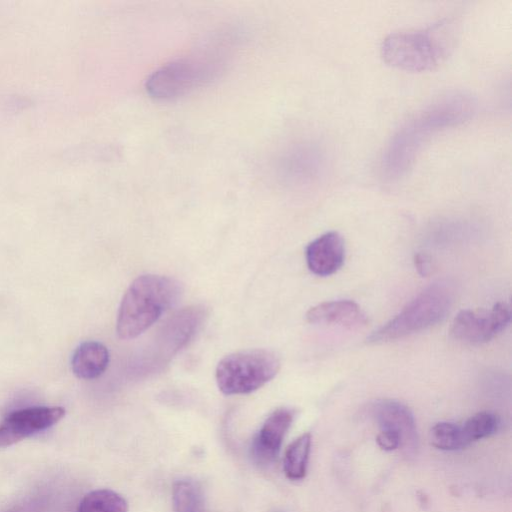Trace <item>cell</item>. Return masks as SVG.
Masks as SVG:
<instances>
[{"mask_svg": "<svg viewBox=\"0 0 512 512\" xmlns=\"http://www.w3.org/2000/svg\"><path fill=\"white\" fill-rule=\"evenodd\" d=\"M175 512H203L204 497L199 484L193 480H179L173 486Z\"/></svg>", "mask_w": 512, "mask_h": 512, "instance_id": "e0dca14e", "label": "cell"}, {"mask_svg": "<svg viewBox=\"0 0 512 512\" xmlns=\"http://www.w3.org/2000/svg\"><path fill=\"white\" fill-rule=\"evenodd\" d=\"M215 56L199 55L172 62L155 72L147 82V90L158 98L181 95L208 80L217 71Z\"/></svg>", "mask_w": 512, "mask_h": 512, "instance_id": "8992f818", "label": "cell"}, {"mask_svg": "<svg viewBox=\"0 0 512 512\" xmlns=\"http://www.w3.org/2000/svg\"><path fill=\"white\" fill-rule=\"evenodd\" d=\"M453 291L446 283H435L420 292L395 317L375 330L369 343L403 338L441 322L450 310Z\"/></svg>", "mask_w": 512, "mask_h": 512, "instance_id": "277c9868", "label": "cell"}, {"mask_svg": "<svg viewBox=\"0 0 512 512\" xmlns=\"http://www.w3.org/2000/svg\"><path fill=\"white\" fill-rule=\"evenodd\" d=\"M455 23L442 20L417 30L393 33L381 45L383 60L409 72L430 71L439 66L454 45Z\"/></svg>", "mask_w": 512, "mask_h": 512, "instance_id": "3957f363", "label": "cell"}, {"mask_svg": "<svg viewBox=\"0 0 512 512\" xmlns=\"http://www.w3.org/2000/svg\"><path fill=\"white\" fill-rule=\"evenodd\" d=\"M311 450V435L302 434L286 449L283 469L287 478L300 480L305 477Z\"/></svg>", "mask_w": 512, "mask_h": 512, "instance_id": "9a60e30c", "label": "cell"}, {"mask_svg": "<svg viewBox=\"0 0 512 512\" xmlns=\"http://www.w3.org/2000/svg\"><path fill=\"white\" fill-rule=\"evenodd\" d=\"M182 293V286L174 278L146 274L137 277L121 301L116 331L121 339H132L152 326L173 306Z\"/></svg>", "mask_w": 512, "mask_h": 512, "instance_id": "7a4b0ae2", "label": "cell"}, {"mask_svg": "<svg viewBox=\"0 0 512 512\" xmlns=\"http://www.w3.org/2000/svg\"><path fill=\"white\" fill-rule=\"evenodd\" d=\"M510 317V308L503 302L490 310H462L452 322L451 334L465 343H485L506 328Z\"/></svg>", "mask_w": 512, "mask_h": 512, "instance_id": "52a82bcc", "label": "cell"}, {"mask_svg": "<svg viewBox=\"0 0 512 512\" xmlns=\"http://www.w3.org/2000/svg\"><path fill=\"white\" fill-rule=\"evenodd\" d=\"M72 370L81 379L100 376L109 363L107 348L97 341H86L79 345L72 356Z\"/></svg>", "mask_w": 512, "mask_h": 512, "instance_id": "5bb4252c", "label": "cell"}, {"mask_svg": "<svg viewBox=\"0 0 512 512\" xmlns=\"http://www.w3.org/2000/svg\"><path fill=\"white\" fill-rule=\"evenodd\" d=\"M280 369L275 353L248 349L231 353L220 360L215 378L225 395L248 394L273 379Z\"/></svg>", "mask_w": 512, "mask_h": 512, "instance_id": "5b68a950", "label": "cell"}, {"mask_svg": "<svg viewBox=\"0 0 512 512\" xmlns=\"http://www.w3.org/2000/svg\"><path fill=\"white\" fill-rule=\"evenodd\" d=\"M306 320L313 324L338 325L349 329L367 324L366 314L351 300L322 302L307 311Z\"/></svg>", "mask_w": 512, "mask_h": 512, "instance_id": "4fadbf2b", "label": "cell"}, {"mask_svg": "<svg viewBox=\"0 0 512 512\" xmlns=\"http://www.w3.org/2000/svg\"><path fill=\"white\" fill-rule=\"evenodd\" d=\"M372 414L380 430H389L400 437L406 455L415 453L418 434L414 416L406 405L390 399L379 400L373 404Z\"/></svg>", "mask_w": 512, "mask_h": 512, "instance_id": "9c48e42d", "label": "cell"}, {"mask_svg": "<svg viewBox=\"0 0 512 512\" xmlns=\"http://www.w3.org/2000/svg\"><path fill=\"white\" fill-rule=\"evenodd\" d=\"M292 420L293 412L287 408L268 416L251 444V456L257 465L264 467L275 461Z\"/></svg>", "mask_w": 512, "mask_h": 512, "instance_id": "30bf717a", "label": "cell"}, {"mask_svg": "<svg viewBox=\"0 0 512 512\" xmlns=\"http://www.w3.org/2000/svg\"><path fill=\"white\" fill-rule=\"evenodd\" d=\"M305 255L312 273L322 277L332 275L344 262V240L336 231L326 232L307 245Z\"/></svg>", "mask_w": 512, "mask_h": 512, "instance_id": "8fae6325", "label": "cell"}, {"mask_svg": "<svg viewBox=\"0 0 512 512\" xmlns=\"http://www.w3.org/2000/svg\"><path fill=\"white\" fill-rule=\"evenodd\" d=\"M474 107L470 96L454 93L417 112L396 132L384 152L381 164L383 176L388 180L400 178L432 135L468 119Z\"/></svg>", "mask_w": 512, "mask_h": 512, "instance_id": "6da1fadb", "label": "cell"}, {"mask_svg": "<svg viewBox=\"0 0 512 512\" xmlns=\"http://www.w3.org/2000/svg\"><path fill=\"white\" fill-rule=\"evenodd\" d=\"M500 425L498 416L489 411L478 412L461 425L467 441L472 443L496 433Z\"/></svg>", "mask_w": 512, "mask_h": 512, "instance_id": "d6986e66", "label": "cell"}, {"mask_svg": "<svg viewBox=\"0 0 512 512\" xmlns=\"http://www.w3.org/2000/svg\"><path fill=\"white\" fill-rule=\"evenodd\" d=\"M65 409L59 406L28 407L11 412L0 423V447L13 445L59 422Z\"/></svg>", "mask_w": 512, "mask_h": 512, "instance_id": "ba28073f", "label": "cell"}, {"mask_svg": "<svg viewBox=\"0 0 512 512\" xmlns=\"http://www.w3.org/2000/svg\"><path fill=\"white\" fill-rule=\"evenodd\" d=\"M431 444L440 450L456 451L469 445L462 426L451 422H439L430 430Z\"/></svg>", "mask_w": 512, "mask_h": 512, "instance_id": "ac0fdd59", "label": "cell"}, {"mask_svg": "<svg viewBox=\"0 0 512 512\" xmlns=\"http://www.w3.org/2000/svg\"><path fill=\"white\" fill-rule=\"evenodd\" d=\"M126 500L110 489H98L87 493L80 501L77 512H127Z\"/></svg>", "mask_w": 512, "mask_h": 512, "instance_id": "2e32d148", "label": "cell"}, {"mask_svg": "<svg viewBox=\"0 0 512 512\" xmlns=\"http://www.w3.org/2000/svg\"><path fill=\"white\" fill-rule=\"evenodd\" d=\"M376 441L379 447L385 451H392L401 448L400 437L396 433L389 430H380Z\"/></svg>", "mask_w": 512, "mask_h": 512, "instance_id": "ffe728a7", "label": "cell"}, {"mask_svg": "<svg viewBox=\"0 0 512 512\" xmlns=\"http://www.w3.org/2000/svg\"><path fill=\"white\" fill-rule=\"evenodd\" d=\"M415 267L417 268L419 274L422 276H426L430 271V262L428 257L425 254H417L414 259Z\"/></svg>", "mask_w": 512, "mask_h": 512, "instance_id": "44dd1931", "label": "cell"}, {"mask_svg": "<svg viewBox=\"0 0 512 512\" xmlns=\"http://www.w3.org/2000/svg\"><path fill=\"white\" fill-rule=\"evenodd\" d=\"M205 309L200 306L185 308L175 314L164 325L157 344L164 349V358L176 353L194 336L205 318Z\"/></svg>", "mask_w": 512, "mask_h": 512, "instance_id": "7c38bea8", "label": "cell"}]
</instances>
